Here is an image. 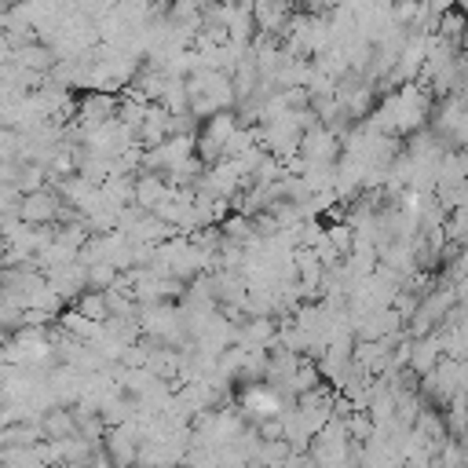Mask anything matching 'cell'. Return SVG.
<instances>
[{
    "instance_id": "cell-1",
    "label": "cell",
    "mask_w": 468,
    "mask_h": 468,
    "mask_svg": "<svg viewBox=\"0 0 468 468\" xmlns=\"http://www.w3.org/2000/svg\"><path fill=\"white\" fill-rule=\"evenodd\" d=\"M245 410L252 417H274L278 413V399L271 391H263V388H252V391H245Z\"/></svg>"
},
{
    "instance_id": "cell-2",
    "label": "cell",
    "mask_w": 468,
    "mask_h": 468,
    "mask_svg": "<svg viewBox=\"0 0 468 468\" xmlns=\"http://www.w3.org/2000/svg\"><path fill=\"white\" fill-rule=\"evenodd\" d=\"M464 26H468V15H464V11H450V15L442 18V37H446V40H461Z\"/></svg>"
}]
</instances>
